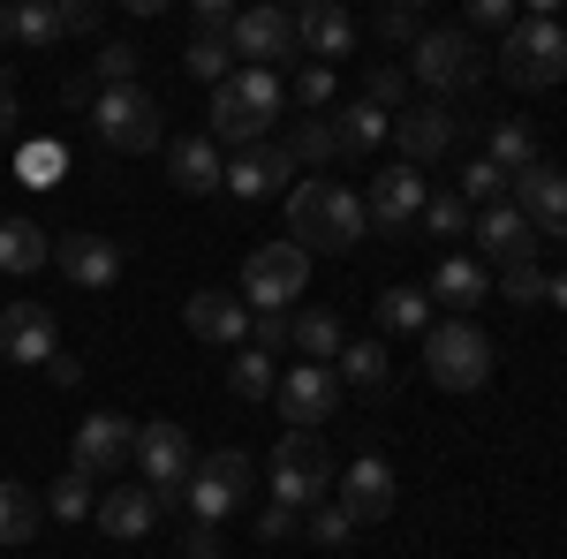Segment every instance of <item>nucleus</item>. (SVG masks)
<instances>
[{"label":"nucleus","instance_id":"1","mask_svg":"<svg viewBox=\"0 0 567 559\" xmlns=\"http://www.w3.org/2000/svg\"><path fill=\"white\" fill-rule=\"evenodd\" d=\"M288 227L310 258H349L363 242V197L349 182H296L288 189Z\"/></svg>","mask_w":567,"mask_h":559},{"label":"nucleus","instance_id":"2","mask_svg":"<svg viewBox=\"0 0 567 559\" xmlns=\"http://www.w3.org/2000/svg\"><path fill=\"white\" fill-rule=\"evenodd\" d=\"M280 106H288V84H280V69H235V76L213 91V144H235V152H250V144H272V122H280Z\"/></svg>","mask_w":567,"mask_h":559},{"label":"nucleus","instance_id":"3","mask_svg":"<svg viewBox=\"0 0 567 559\" xmlns=\"http://www.w3.org/2000/svg\"><path fill=\"white\" fill-rule=\"evenodd\" d=\"M333 476H341V469H333V454H326V438H318V431H280L265 491H272V507L310 515V507H326V499H333Z\"/></svg>","mask_w":567,"mask_h":559},{"label":"nucleus","instance_id":"4","mask_svg":"<svg viewBox=\"0 0 567 559\" xmlns=\"http://www.w3.org/2000/svg\"><path fill=\"white\" fill-rule=\"evenodd\" d=\"M136 476H144V491H152V507L159 515H182V499H189V469H197V446H189V431L175 416H152V424H136Z\"/></svg>","mask_w":567,"mask_h":559},{"label":"nucleus","instance_id":"5","mask_svg":"<svg viewBox=\"0 0 567 559\" xmlns=\"http://www.w3.org/2000/svg\"><path fill=\"white\" fill-rule=\"evenodd\" d=\"M499 76L515 91H553L567 76V23L560 15H515V31L499 39Z\"/></svg>","mask_w":567,"mask_h":559},{"label":"nucleus","instance_id":"6","mask_svg":"<svg viewBox=\"0 0 567 559\" xmlns=\"http://www.w3.org/2000/svg\"><path fill=\"white\" fill-rule=\"evenodd\" d=\"M409 76L439 99H454V91H477L484 84V45L462 31V23H424V39L409 45Z\"/></svg>","mask_w":567,"mask_h":559},{"label":"nucleus","instance_id":"7","mask_svg":"<svg viewBox=\"0 0 567 559\" xmlns=\"http://www.w3.org/2000/svg\"><path fill=\"white\" fill-rule=\"evenodd\" d=\"M310 288V250L303 242H258L243 258V310L250 318H288V302Z\"/></svg>","mask_w":567,"mask_h":559},{"label":"nucleus","instance_id":"8","mask_svg":"<svg viewBox=\"0 0 567 559\" xmlns=\"http://www.w3.org/2000/svg\"><path fill=\"white\" fill-rule=\"evenodd\" d=\"M424 379L446 393H477L492 379V341H484V325L470 318H439L432 333H424Z\"/></svg>","mask_w":567,"mask_h":559},{"label":"nucleus","instance_id":"9","mask_svg":"<svg viewBox=\"0 0 567 559\" xmlns=\"http://www.w3.org/2000/svg\"><path fill=\"white\" fill-rule=\"evenodd\" d=\"M250 454H243V446H219V454H205V462H197V469H189V499H182V515L189 521H227L235 515V507H243V499H250Z\"/></svg>","mask_w":567,"mask_h":559},{"label":"nucleus","instance_id":"10","mask_svg":"<svg viewBox=\"0 0 567 559\" xmlns=\"http://www.w3.org/2000/svg\"><path fill=\"white\" fill-rule=\"evenodd\" d=\"M424 197H432V182H424V167H379L371 174V197H363V227L371 235H386V242H401V235H416V219H424Z\"/></svg>","mask_w":567,"mask_h":559},{"label":"nucleus","instance_id":"11","mask_svg":"<svg viewBox=\"0 0 567 559\" xmlns=\"http://www.w3.org/2000/svg\"><path fill=\"white\" fill-rule=\"evenodd\" d=\"M91 130H99L106 152H152V144H159V99L144 84L99 91V99H91Z\"/></svg>","mask_w":567,"mask_h":559},{"label":"nucleus","instance_id":"12","mask_svg":"<svg viewBox=\"0 0 567 559\" xmlns=\"http://www.w3.org/2000/svg\"><path fill=\"white\" fill-rule=\"evenodd\" d=\"M69 31H99V8L91 0H16V8H0V45H31V53H45V45H61Z\"/></svg>","mask_w":567,"mask_h":559},{"label":"nucleus","instance_id":"13","mask_svg":"<svg viewBox=\"0 0 567 559\" xmlns=\"http://www.w3.org/2000/svg\"><path fill=\"white\" fill-rule=\"evenodd\" d=\"M130 454H136V431L122 424L114 408L84 416V424H76V438H69V469H76V476H91V484H122Z\"/></svg>","mask_w":567,"mask_h":559},{"label":"nucleus","instance_id":"14","mask_svg":"<svg viewBox=\"0 0 567 559\" xmlns=\"http://www.w3.org/2000/svg\"><path fill=\"white\" fill-rule=\"evenodd\" d=\"M235 69H272V61H303L296 53V8H243L227 23Z\"/></svg>","mask_w":567,"mask_h":559},{"label":"nucleus","instance_id":"15","mask_svg":"<svg viewBox=\"0 0 567 559\" xmlns=\"http://www.w3.org/2000/svg\"><path fill=\"white\" fill-rule=\"evenodd\" d=\"M272 401H280V424L288 431H318L333 416V401H341V379H333V363H280Z\"/></svg>","mask_w":567,"mask_h":559},{"label":"nucleus","instance_id":"16","mask_svg":"<svg viewBox=\"0 0 567 559\" xmlns=\"http://www.w3.org/2000/svg\"><path fill=\"white\" fill-rule=\"evenodd\" d=\"M393 152H401V167H432V159H446L454 152V136H462V122L439 106V99H409L401 114H393Z\"/></svg>","mask_w":567,"mask_h":559},{"label":"nucleus","instance_id":"17","mask_svg":"<svg viewBox=\"0 0 567 559\" xmlns=\"http://www.w3.org/2000/svg\"><path fill=\"white\" fill-rule=\"evenodd\" d=\"M61 355V325L45 302H0V363H23V371H45Z\"/></svg>","mask_w":567,"mask_h":559},{"label":"nucleus","instance_id":"18","mask_svg":"<svg viewBox=\"0 0 567 559\" xmlns=\"http://www.w3.org/2000/svg\"><path fill=\"white\" fill-rule=\"evenodd\" d=\"M355 45H363V31H355V15L341 0H303V8H296V53H303V61L333 69V61H349Z\"/></svg>","mask_w":567,"mask_h":559},{"label":"nucleus","instance_id":"19","mask_svg":"<svg viewBox=\"0 0 567 559\" xmlns=\"http://www.w3.org/2000/svg\"><path fill=\"white\" fill-rule=\"evenodd\" d=\"M507 205L537 227V242H545V235H567V174L553 167V159H537V167H523L507 182Z\"/></svg>","mask_w":567,"mask_h":559},{"label":"nucleus","instance_id":"20","mask_svg":"<svg viewBox=\"0 0 567 559\" xmlns=\"http://www.w3.org/2000/svg\"><path fill=\"white\" fill-rule=\"evenodd\" d=\"M470 242H484V265H529V258H537V227H529L507 197L484 205V213L470 219Z\"/></svg>","mask_w":567,"mask_h":559},{"label":"nucleus","instance_id":"21","mask_svg":"<svg viewBox=\"0 0 567 559\" xmlns=\"http://www.w3.org/2000/svg\"><path fill=\"white\" fill-rule=\"evenodd\" d=\"M333 491H341L333 507H349L355 529H363V521H386V515H393V469L379 462V454H355L349 469L333 476Z\"/></svg>","mask_w":567,"mask_h":559},{"label":"nucleus","instance_id":"22","mask_svg":"<svg viewBox=\"0 0 567 559\" xmlns=\"http://www.w3.org/2000/svg\"><path fill=\"white\" fill-rule=\"evenodd\" d=\"M288 174H296L288 144H250V152H235V159L219 167V189H227V197H243V205H258V197H272Z\"/></svg>","mask_w":567,"mask_h":559},{"label":"nucleus","instance_id":"23","mask_svg":"<svg viewBox=\"0 0 567 559\" xmlns=\"http://www.w3.org/2000/svg\"><path fill=\"white\" fill-rule=\"evenodd\" d=\"M53 265L76 288H114L122 280V242H106V235H61L53 242Z\"/></svg>","mask_w":567,"mask_h":559},{"label":"nucleus","instance_id":"24","mask_svg":"<svg viewBox=\"0 0 567 559\" xmlns=\"http://www.w3.org/2000/svg\"><path fill=\"white\" fill-rule=\"evenodd\" d=\"M182 318H189V333L213 348H243V333H250V310H243V296H227V288H197V296L182 302Z\"/></svg>","mask_w":567,"mask_h":559},{"label":"nucleus","instance_id":"25","mask_svg":"<svg viewBox=\"0 0 567 559\" xmlns=\"http://www.w3.org/2000/svg\"><path fill=\"white\" fill-rule=\"evenodd\" d=\"M91 515H99V529H106L114 545H136V537H152L159 507H152V491H144V484H106Z\"/></svg>","mask_w":567,"mask_h":559},{"label":"nucleus","instance_id":"26","mask_svg":"<svg viewBox=\"0 0 567 559\" xmlns=\"http://www.w3.org/2000/svg\"><path fill=\"white\" fill-rule=\"evenodd\" d=\"M432 302H446L454 318H470L477 302H492V265L484 258H439V272H432Z\"/></svg>","mask_w":567,"mask_h":559},{"label":"nucleus","instance_id":"27","mask_svg":"<svg viewBox=\"0 0 567 559\" xmlns=\"http://www.w3.org/2000/svg\"><path fill=\"white\" fill-rule=\"evenodd\" d=\"M288 348L303 355V363H333L349 333H341V318L326 310V302H303V310H288Z\"/></svg>","mask_w":567,"mask_h":559},{"label":"nucleus","instance_id":"28","mask_svg":"<svg viewBox=\"0 0 567 559\" xmlns=\"http://www.w3.org/2000/svg\"><path fill=\"white\" fill-rule=\"evenodd\" d=\"M167 174H175L182 197H205V189H219V152H213V136H182V144H167Z\"/></svg>","mask_w":567,"mask_h":559},{"label":"nucleus","instance_id":"29","mask_svg":"<svg viewBox=\"0 0 567 559\" xmlns=\"http://www.w3.org/2000/svg\"><path fill=\"white\" fill-rule=\"evenodd\" d=\"M326 122H333V152H341V159H363V152H371V144H386V130H393V114L363 106V99L341 106V114H326Z\"/></svg>","mask_w":567,"mask_h":559},{"label":"nucleus","instance_id":"30","mask_svg":"<svg viewBox=\"0 0 567 559\" xmlns=\"http://www.w3.org/2000/svg\"><path fill=\"white\" fill-rule=\"evenodd\" d=\"M333 379H341V386H355V393H386V379H393L386 341H349L341 355H333Z\"/></svg>","mask_w":567,"mask_h":559},{"label":"nucleus","instance_id":"31","mask_svg":"<svg viewBox=\"0 0 567 559\" xmlns=\"http://www.w3.org/2000/svg\"><path fill=\"white\" fill-rule=\"evenodd\" d=\"M53 265V235L39 219H0V272H39Z\"/></svg>","mask_w":567,"mask_h":559},{"label":"nucleus","instance_id":"32","mask_svg":"<svg viewBox=\"0 0 567 559\" xmlns=\"http://www.w3.org/2000/svg\"><path fill=\"white\" fill-rule=\"evenodd\" d=\"M45 521V499L31 484H16V476H0V545H31Z\"/></svg>","mask_w":567,"mask_h":559},{"label":"nucleus","instance_id":"33","mask_svg":"<svg viewBox=\"0 0 567 559\" xmlns=\"http://www.w3.org/2000/svg\"><path fill=\"white\" fill-rule=\"evenodd\" d=\"M477 159H492V167L507 174V182H515L523 167H537V136H529V122H492V130H484V152H477Z\"/></svg>","mask_w":567,"mask_h":559},{"label":"nucleus","instance_id":"34","mask_svg":"<svg viewBox=\"0 0 567 559\" xmlns=\"http://www.w3.org/2000/svg\"><path fill=\"white\" fill-rule=\"evenodd\" d=\"M379 325L386 333H432V296L424 288H386L379 296Z\"/></svg>","mask_w":567,"mask_h":559},{"label":"nucleus","instance_id":"35","mask_svg":"<svg viewBox=\"0 0 567 559\" xmlns=\"http://www.w3.org/2000/svg\"><path fill=\"white\" fill-rule=\"evenodd\" d=\"M272 386H280V363L258 355V348H243V355L227 363V393H235V401H265Z\"/></svg>","mask_w":567,"mask_h":559},{"label":"nucleus","instance_id":"36","mask_svg":"<svg viewBox=\"0 0 567 559\" xmlns=\"http://www.w3.org/2000/svg\"><path fill=\"white\" fill-rule=\"evenodd\" d=\"M182 76H197V84H227V76H235V45L227 39H189L182 45Z\"/></svg>","mask_w":567,"mask_h":559},{"label":"nucleus","instance_id":"37","mask_svg":"<svg viewBox=\"0 0 567 559\" xmlns=\"http://www.w3.org/2000/svg\"><path fill=\"white\" fill-rule=\"evenodd\" d=\"M470 205H462V197H454V189H432V197H424V219H416V227H424V235H432V242H462V235H470Z\"/></svg>","mask_w":567,"mask_h":559},{"label":"nucleus","instance_id":"38","mask_svg":"<svg viewBox=\"0 0 567 559\" xmlns=\"http://www.w3.org/2000/svg\"><path fill=\"white\" fill-rule=\"evenodd\" d=\"M288 159H310V167L341 159V152H333V122H326V114H303V122L288 130Z\"/></svg>","mask_w":567,"mask_h":559},{"label":"nucleus","instance_id":"39","mask_svg":"<svg viewBox=\"0 0 567 559\" xmlns=\"http://www.w3.org/2000/svg\"><path fill=\"white\" fill-rule=\"evenodd\" d=\"M454 197H462L470 213H484V205H499V197H507V174L492 167V159H470V167H462V182H454Z\"/></svg>","mask_w":567,"mask_h":559},{"label":"nucleus","instance_id":"40","mask_svg":"<svg viewBox=\"0 0 567 559\" xmlns=\"http://www.w3.org/2000/svg\"><path fill=\"white\" fill-rule=\"evenodd\" d=\"M349 537H355V515H349V507H333V499L303 515V545H326V552H341Z\"/></svg>","mask_w":567,"mask_h":559},{"label":"nucleus","instance_id":"41","mask_svg":"<svg viewBox=\"0 0 567 559\" xmlns=\"http://www.w3.org/2000/svg\"><path fill=\"white\" fill-rule=\"evenodd\" d=\"M136 61H144V53H136L130 39L99 45V61H91V84H99V91H122V84H136Z\"/></svg>","mask_w":567,"mask_h":559},{"label":"nucleus","instance_id":"42","mask_svg":"<svg viewBox=\"0 0 567 559\" xmlns=\"http://www.w3.org/2000/svg\"><path fill=\"white\" fill-rule=\"evenodd\" d=\"M492 288H499L507 302H523V310H529V302H545V288H553V280H545V265L529 258V265H499V272H492Z\"/></svg>","mask_w":567,"mask_h":559},{"label":"nucleus","instance_id":"43","mask_svg":"<svg viewBox=\"0 0 567 559\" xmlns=\"http://www.w3.org/2000/svg\"><path fill=\"white\" fill-rule=\"evenodd\" d=\"M363 106H379V114H401V106H409V69H371V76H363Z\"/></svg>","mask_w":567,"mask_h":559},{"label":"nucleus","instance_id":"44","mask_svg":"<svg viewBox=\"0 0 567 559\" xmlns=\"http://www.w3.org/2000/svg\"><path fill=\"white\" fill-rule=\"evenodd\" d=\"M91 507H99V499H91V476H61V484H53V491H45V515H61V521H84Z\"/></svg>","mask_w":567,"mask_h":559},{"label":"nucleus","instance_id":"45","mask_svg":"<svg viewBox=\"0 0 567 559\" xmlns=\"http://www.w3.org/2000/svg\"><path fill=\"white\" fill-rule=\"evenodd\" d=\"M326 99H333V69L303 61V69H296V106H303V114H326Z\"/></svg>","mask_w":567,"mask_h":559},{"label":"nucleus","instance_id":"46","mask_svg":"<svg viewBox=\"0 0 567 559\" xmlns=\"http://www.w3.org/2000/svg\"><path fill=\"white\" fill-rule=\"evenodd\" d=\"M250 529H258V545H288V537H303V515H288V507H272V499H265Z\"/></svg>","mask_w":567,"mask_h":559},{"label":"nucleus","instance_id":"47","mask_svg":"<svg viewBox=\"0 0 567 559\" xmlns=\"http://www.w3.org/2000/svg\"><path fill=\"white\" fill-rule=\"evenodd\" d=\"M462 31H470V39H477V31H499V39H507V31H515V8H507V0H470V23H462Z\"/></svg>","mask_w":567,"mask_h":559},{"label":"nucleus","instance_id":"48","mask_svg":"<svg viewBox=\"0 0 567 559\" xmlns=\"http://www.w3.org/2000/svg\"><path fill=\"white\" fill-rule=\"evenodd\" d=\"M379 39L416 45V39H424V15H416V8H386V15H379Z\"/></svg>","mask_w":567,"mask_h":559},{"label":"nucleus","instance_id":"49","mask_svg":"<svg viewBox=\"0 0 567 559\" xmlns=\"http://www.w3.org/2000/svg\"><path fill=\"white\" fill-rule=\"evenodd\" d=\"M250 348L258 355H288V318H250Z\"/></svg>","mask_w":567,"mask_h":559},{"label":"nucleus","instance_id":"50","mask_svg":"<svg viewBox=\"0 0 567 559\" xmlns=\"http://www.w3.org/2000/svg\"><path fill=\"white\" fill-rule=\"evenodd\" d=\"M61 167H69V152H53V144H31V152H23V174H31L39 189H45V182H53Z\"/></svg>","mask_w":567,"mask_h":559},{"label":"nucleus","instance_id":"51","mask_svg":"<svg viewBox=\"0 0 567 559\" xmlns=\"http://www.w3.org/2000/svg\"><path fill=\"white\" fill-rule=\"evenodd\" d=\"M182 552H189V559H219V529H213V521H189Z\"/></svg>","mask_w":567,"mask_h":559},{"label":"nucleus","instance_id":"52","mask_svg":"<svg viewBox=\"0 0 567 559\" xmlns=\"http://www.w3.org/2000/svg\"><path fill=\"white\" fill-rule=\"evenodd\" d=\"M45 379H53V386H76V379H84V363H76V355H53V363H45Z\"/></svg>","mask_w":567,"mask_h":559},{"label":"nucleus","instance_id":"53","mask_svg":"<svg viewBox=\"0 0 567 559\" xmlns=\"http://www.w3.org/2000/svg\"><path fill=\"white\" fill-rule=\"evenodd\" d=\"M545 302H560V310H567V265L553 272V288H545Z\"/></svg>","mask_w":567,"mask_h":559},{"label":"nucleus","instance_id":"54","mask_svg":"<svg viewBox=\"0 0 567 559\" xmlns=\"http://www.w3.org/2000/svg\"><path fill=\"white\" fill-rule=\"evenodd\" d=\"M8 122H16V91L0 84V136H8Z\"/></svg>","mask_w":567,"mask_h":559}]
</instances>
